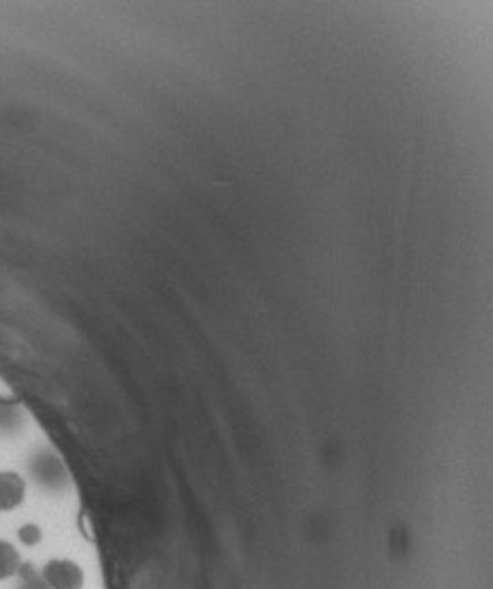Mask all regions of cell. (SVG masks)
Here are the masks:
<instances>
[{"label": "cell", "instance_id": "cell-1", "mask_svg": "<svg viewBox=\"0 0 493 589\" xmlns=\"http://www.w3.org/2000/svg\"><path fill=\"white\" fill-rule=\"evenodd\" d=\"M26 499V482L15 470L0 473V512H12Z\"/></svg>", "mask_w": 493, "mask_h": 589}, {"label": "cell", "instance_id": "cell-2", "mask_svg": "<svg viewBox=\"0 0 493 589\" xmlns=\"http://www.w3.org/2000/svg\"><path fill=\"white\" fill-rule=\"evenodd\" d=\"M24 563H26V559L22 557L19 547L15 542L0 538V583L19 578Z\"/></svg>", "mask_w": 493, "mask_h": 589}, {"label": "cell", "instance_id": "cell-3", "mask_svg": "<svg viewBox=\"0 0 493 589\" xmlns=\"http://www.w3.org/2000/svg\"><path fill=\"white\" fill-rule=\"evenodd\" d=\"M16 538H19V542H22L24 547H36L43 542V529L37 524H33V521H28V524L19 526Z\"/></svg>", "mask_w": 493, "mask_h": 589}]
</instances>
